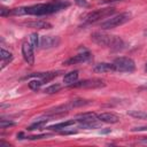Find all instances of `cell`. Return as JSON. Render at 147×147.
I'll use <instances>...</instances> for the list:
<instances>
[{
	"label": "cell",
	"mask_w": 147,
	"mask_h": 147,
	"mask_svg": "<svg viewBox=\"0 0 147 147\" xmlns=\"http://www.w3.org/2000/svg\"><path fill=\"white\" fill-rule=\"evenodd\" d=\"M69 6V2H49V3H38L29 7H24V15H36V16H44L56 13L61 9H64Z\"/></svg>",
	"instance_id": "obj_1"
},
{
	"label": "cell",
	"mask_w": 147,
	"mask_h": 147,
	"mask_svg": "<svg viewBox=\"0 0 147 147\" xmlns=\"http://www.w3.org/2000/svg\"><path fill=\"white\" fill-rule=\"evenodd\" d=\"M91 40L93 42H95L99 46H103V47H109L114 51H119L124 47V41L121 37L117 36H113V34H108L105 32H93L91 34Z\"/></svg>",
	"instance_id": "obj_2"
},
{
	"label": "cell",
	"mask_w": 147,
	"mask_h": 147,
	"mask_svg": "<svg viewBox=\"0 0 147 147\" xmlns=\"http://www.w3.org/2000/svg\"><path fill=\"white\" fill-rule=\"evenodd\" d=\"M131 20V14L125 11V13H119L108 20H106L105 22H102L100 24V28L102 30H110V29H114V28H117L119 25H123L124 23L129 22Z\"/></svg>",
	"instance_id": "obj_3"
},
{
	"label": "cell",
	"mask_w": 147,
	"mask_h": 147,
	"mask_svg": "<svg viewBox=\"0 0 147 147\" xmlns=\"http://www.w3.org/2000/svg\"><path fill=\"white\" fill-rule=\"evenodd\" d=\"M115 71L118 72H132L136 69V63L131 57L126 56H121L114 60L113 62Z\"/></svg>",
	"instance_id": "obj_4"
},
{
	"label": "cell",
	"mask_w": 147,
	"mask_h": 147,
	"mask_svg": "<svg viewBox=\"0 0 147 147\" xmlns=\"http://www.w3.org/2000/svg\"><path fill=\"white\" fill-rule=\"evenodd\" d=\"M115 13V8H103V9H98V10H94V11H91L88 13L85 17H84V22L85 23H94L99 20H102V18H106L110 15H113Z\"/></svg>",
	"instance_id": "obj_5"
},
{
	"label": "cell",
	"mask_w": 147,
	"mask_h": 147,
	"mask_svg": "<svg viewBox=\"0 0 147 147\" xmlns=\"http://www.w3.org/2000/svg\"><path fill=\"white\" fill-rule=\"evenodd\" d=\"M105 80L99 79V78H92V79H84L80 82H76L71 85L70 87H79V88H98L105 86Z\"/></svg>",
	"instance_id": "obj_6"
},
{
	"label": "cell",
	"mask_w": 147,
	"mask_h": 147,
	"mask_svg": "<svg viewBox=\"0 0 147 147\" xmlns=\"http://www.w3.org/2000/svg\"><path fill=\"white\" fill-rule=\"evenodd\" d=\"M22 55L24 60L28 62V64L33 65L34 64V52H33V46L30 42L24 41L22 44Z\"/></svg>",
	"instance_id": "obj_7"
},
{
	"label": "cell",
	"mask_w": 147,
	"mask_h": 147,
	"mask_svg": "<svg viewBox=\"0 0 147 147\" xmlns=\"http://www.w3.org/2000/svg\"><path fill=\"white\" fill-rule=\"evenodd\" d=\"M91 57H92V55H91L87 51H85V52H83V53H79V54H77V55H75V56H72V57H70V59H68L67 61L63 62V64H64V65H72V64L86 62V61L91 60Z\"/></svg>",
	"instance_id": "obj_8"
},
{
	"label": "cell",
	"mask_w": 147,
	"mask_h": 147,
	"mask_svg": "<svg viewBox=\"0 0 147 147\" xmlns=\"http://www.w3.org/2000/svg\"><path fill=\"white\" fill-rule=\"evenodd\" d=\"M59 44H60V38L56 36H42V37H40V47H42V48L56 47Z\"/></svg>",
	"instance_id": "obj_9"
},
{
	"label": "cell",
	"mask_w": 147,
	"mask_h": 147,
	"mask_svg": "<svg viewBox=\"0 0 147 147\" xmlns=\"http://www.w3.org/2000/svg\"><path fill=\"white\" fill-rule=\"evenodd\" d=\"M93 71L96 72V74H105V72H111V71H115V68H114V64L113 63H106V62H102V63H98L93 67Z\"/></svg>",
	"instance_id": "obj_10"
},
{
	"label": "cell",
	"mask_w": 147,
	"mask_h": 147,
	"mask_svg": "<svg viewBox=\"0 0 147 147\" xmlns=\"http://www.w3.org/2000/svg\"><path fill=\"white\" fill-rule=\"evenodd\" d=\"M98 118L100 122H105V123H110V124H115L119 121V117L114 114V113H102L98 115Z\"/></svg>",
	"instance_id": "obj_11"
},
{
	"label": "cell",
	"mask_w": 147,
	"mask_h": 147,
	"mask_svg": "<svg viewBox=\"0 0 147 147\" xmlns=\"http://www.w3.org/2000/svg\"><path fill=\"white\" fill-rule=\"evenodd\" d=\"M98 115L94 113H83V114H78L75 117V121L79 122V123H87V122H92V121H96Z\"/></svg>",
	"instance_id": "obj_12"
},
{
	"label": "cell",
	"mask_w": 147,
	"mask_h": 147,
	"mask_svg": "<svg viewBox=\"0 0 147 147\" xmlns=\"http://www.w3.org/2000/svg\"><path fill=\"white\" fill-rule=\"evenodd\" d=\"M59 74H60L59 71H57V72H38V74L36 72V74H31V75H29V77L33 76V77H36V78L41 79L44 83H46V82H49V80H52L53 78H55Z\"/></svg>",
	"instance_id": "obj_13"
},
{
	"label": "cell",
	"mask_w": 147,
	"mask_h": 147,
	"mask_svg": "<svg viewBox=\"0 0 147 147\" xmlns=\"http://www.w3.org/2000/svg\"><path fill=\"white\" fill-rule=\"evenodd\" d=\"M88 103H90V101L84 100V99H74V100H70L69 102H67V103L64 105V107H65L67 110H70V109H72V108L86 106V105H88Z\"/></svg>",
	"instance_id": "obj_14"
},
{
	"label": "cell",
	"mask_w": 147,
	"mask_h": 147,
	"mask_svg": "<svg viewBox=\"0 0 147 147\" xmlns=\"http://www.w3.org/2000/svg\"><path fill=\"white\" fill-rule=\"evenodd\" d=\"M26 26H31V28H37V29H51L52 24L42 21V20H38V21H31V22H26L25 23Z\"/></svg>",
	"instance_id": "obj_15"
},
{
	"label": "cell",
	"mask_w": 147,
	"mask_h": 147,
	"mask_svg": "<svg viewBox=\"0 0 147 147\" xmlns=\"http://www.w3.org/2000/svg\"><path fill=\"white\" fill-rule=\"evenodd\" d=\"M77 79H78V71H77V70L70 71V72L65 74L64 77H63V82H64V84H67V85H71V84H74V83H76Z\"/></svg>",
	"instance_id": "obj_16"
},
{
	"label": "cell",
	"mask_w": 147,
	"mask_h": 147,
	"mask_svg": "<svg viewBox=\"0 0 147 147\" xmlns=\"http://www.w3.org/2000/svg\"><path fill=\"white\" fill-rule=\"evenodd\" d=\"M75 119H71V121H65V122H61V123H57V124H54V125H51L48 126L47 129L48 130H52V131H59V130H62V129H65L68 126H71L75 124Z\"/></svg>",
	"instance_id": "obj_17"
},
{
	"label": "cell",
	"mask_w": 147,
	"mask_h": 147,
	"mask_svg": "<svg viewBox=\"0 0 147 147\" xmlns=\"http://www.w3.org/2000/svg\"><path fill=\"white\" fill-rule=\"evenodd\" d=\"M0 56H1V60H2V64H1V69H2V68L7 64V62L11 61V59H13V54H11L10 52H8V51L1 48V51H0Z\"/></svg>",
	"instance_id": "obj_18"
},
{
	"label": "cell",
	"mask_w": 147,
	"mask_h": 147,
	"mask_svg": "<svg viewBox=\"0 0 147 147\" xmlns=\"http://www.w3.org/2000/svg\"><path fill=\"white\" fill-rule=\"evenodd\" d=\"M127 114L131 117H134L138 119H147V111H144V110H130L127 111Z\"/></svg>",
	"instance_id": "obj_19"
},
{
	"label": "cell",
	"mask_w": 147,
	"mask_h": 147,
	"mask_svg": "<svg viewBox=\"0 0 147 147\" xmlns=\"http://www.w3.org/2000/svg\"><path fill=\"white\" fill-rule=\"evenodd\" d=\"M44 84V82L41 80V79H32V80H30L29 82V87L31 88V90H33V91H37V90H39L40 88V86Z\"/></svg>",
	"instance_id": "obj_20"
},
{
	"label": "cell",
	"mask_w": 147,
	"mask_h": 147,
	"mask_svg": "<svg viewBox=\"0 0 147 147\" xmlns=\"http://www.w3.org/2000/svg\"><path fill=\"white\" fill-rule=\"evenodd\" d=\"M30 44L33 46V48H37L40 46V39L37 33H31L30 34Z\"/></svg>",
	"instance_id": "obj_21"
},
{
	"label": "cell",
	"mask_w": 147,
	"mask_h": 147,
	"mask_svg": "<svg viewBox=\"0 0 147 147\" xmlns=\"http://www.w3.org/2000/svg\"><path fill=\"white\" fill-rule=\"evenodd\" d=\"M60 90H61V85H59V84H53V85L46 87L44 92H45L46 94H54V93L59 92Z\"/></svg>",
	"instance_id": "obj_22"
},
{
	"label": "cell",
	"mask_w": 147,
	"mask_h": 147,
	"mask_svg": "<svg viewBox=\"0 0 147 147\" xmlns=\"http://www.w3.org/2000/svg\"><path fill=\"white\" fill-rule=\"evenodd\" d=\"M100 124L98 123V119L96 121H92V122H87V123H80V126L79 127H83V129H95V127H99Z\"/></svg>",
	"instance_id": "obj_23"
},
{
	"label": "cell",
	"mask_w": 147,
	"mask_h": 147,
	"mask_svg": "<svg viewBox=\"0 0 147 147\" xmlns=\"http://www.w3.org/2000/svg\"><path fill=\"white\" fill-rule=\"evenodd\" d=\"M14 125H15V123L11 122V121H6L3 118L0 119V127L1 129H6L7 126H14Z\"/></svg>",
	"instance_id": "obj_24"
},
{
	"label": "cell",
	"mask_w": 147,
	"mask_h": 147,
	"mask_svg": "<svg viewBox=\"0 0 147 147\" xmlns=\"http://www.w3.org/2000/svg\"><path fill=\"white\" fill-rule=\"evenodd\" d=\"M10 14V10L7 9V8H1L0 9V15L1 16H6V15H9Z\"/></svg>",
	"instance_id": "obj_25"
},
{
	"label": "cell",
	"mask_w": 147,
	"mask_h": 147,
	"mask_svg": "<svg viewBox=\"0 0 147 147\" xmlns=\"http://www.w3.org/2000/svg\"><path fill=\"white\" fill-rule=\"evenodd\" d=\"M75 1H76V3H77V5H79V6H84V7H86V6H87L86 0H75Z\"/></svg>",
	"instance_id": "obj_26"
},
{
	"label": "cell",
	"mask_w": 147,
	"mask_h": 147,
	"mask_svg": "<svg viewBox=\"0 0 147 147\" xmlns=\"http://www.w3.org/2000/svg\"><path fill=\"white\" fill-rule=\"evenodd\" d=\"M116 1H121V0H106V1H103V2H108V3H110V2H116Z\"/></svg>",
	"instance_id": "obj_27"
},
{
	"label": "cell",
	"mask_w": 147,
	"mask_h": 147,
	"mask_svg": "<svg viewBox=\"0 0 147 147\" xmlns=\"http://www.w3.org/2000/svg\"><path fill=\"white\" fill-rule=\"evenodd\" d=\"M145 36H146V37H147V29H146V30H145Z\"/></svg>",
	"instance_id": "obj_28"
},
{
	"label": "cell",
	"mask_w": 147,
	"mask_h": 147,
	"mask_svg": "<svg viewBox=\"0 0 147 147\" xmlns=\"http://www.w3.org/2000/svg\"><path fill=\"white\" fill-rule=\"evenodd\" d=\"M145 70L147 71V63H146V67H145Z\"/></svg>",
	"instance_id": "obj_29"
},
{
	"label": "cell",
	"mask_w": 147,
	"mask_h": 147,
	"mask_svg": "<svg viewBox=\"0 0 147 147\" xmlns=\"http://www.w3.org/2000/svg\"><path fill=\"white\" fill-rule=\"evenodd\" d=\"M145 87H147V85H146V86H145Z\"/></svg>",
	"instance_id": "obj_30"
}]
</instances>
